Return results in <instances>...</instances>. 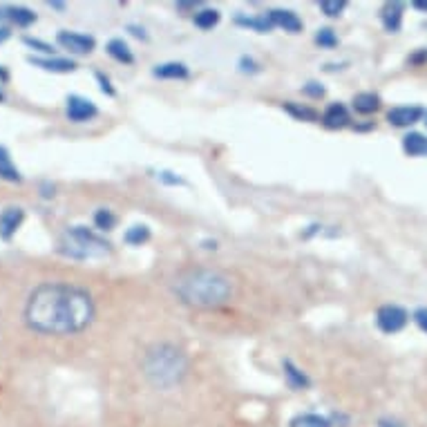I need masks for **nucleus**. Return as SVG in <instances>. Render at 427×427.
<instances>
[{"instance_id": "f257e3e1", "label": "nucleus", "mask_w": 427, "mask_h": 427, "mask_svg": "<svg viewBox=\"0 0 427 427\" xmlns=\"http://www.w3.org/2000/svg\"><path fill=\"white\" fill-rule=\"evenodd\" d=\"M94 300L85 288L48 282L36 286L25 304L27 327L45 335H72L87 329L94 320Z\"/></svg>"}, {"instance_id": "f03ea898", "label": "nucleus", "mask_w": 427, "mask_h": 427, "mask_svg": "<svg viewBox=\"0 0 427 427\" xmlns=\"http://www.w3.org/2000/svg\"><path fill=\"white\" fill-rule=\"evenodd\" d=\"M175 293L181 302L197 309H217L233 298V280L217 269H193L177 276Z\"/></svg>"}, {"instance_id": "7ed1b4c3", "label": "nucleus", "mask_w": 427, "mask_h": 427, "mask_svg": "<svg viewBox=\"0 0 427 427\" xmlns=\"http://www.w3.org/2000/svg\"><path fill=\"white\" fill-rule=\"evenodd\" d=\"M188 358L179 347L161 342L150 347L144 356V374L157 389H173L184 380Z\"/></svg>"}, {"instance_id": "20e7f679", "label": "nucleus", "mask_w": 427, "mask_h": 427, "mask_svg": "<svg viewBox=\"0 0 427 427\" xmlns=\"http://www.w3.org/2000/svg\"><path fill=\"white\" fill-rule=\"evenodd\" d=\"M56 253L67 260L94 262L105 260L112 253V244L87 226H67L56 239Z\"/></svg>"}, {"instance_id": "39448f33", "label": "nucleus", "mask_w": 427, "mask_h": 427, "mask_svg": "<svg viewBox=\"0 0 427 427\" xmlns=\"http://www.w3.org/2000/svg\"><path fill=\"white\" fill-rule=\"evenodd\" d=\"M376 325L385 333L401 331L407 325V311L403 307H396V304H385V307H380L376 313Z\"/></svg>"}, {"instance_id": "423d86ee", "label": "nucleus", "mask_w": 427, "mask_h": 427, "mask_svg": "<svg viewBox=\"0 0 427 427\" xmlns=\"http://www.w3.org/2000/svg\"><path fill=\"white\" fill-rule=\"evenodd\" d=\"M56 43L63 50H67L70 54H76V56L90 54V52L97 48V40L92 36H85V34H79V32H67V29L58 32Z\"/></svg>"}, {"instance_id": "0eeeda50", "label": "nucleus", "mask_w": 427, "mask_h": 427, "mask_svg": "<svg viewBox=\"0 0 427 427\" xmlns=\"http://www.w3.org/2000/svg\"><path fill=\"white\" fill-rule=\"evenodd\" d=\"M65 112H67V119L74 121V124H85V121L94 119L99 114L97 105L92 101L83 99V97H76V94H72L67 99V110Z\"/></svg>"}, {"instance_id": "6e6552de", "label": "nucleus", "mask_w": 427, "mask_h": 427, "mask_svg": "<svg viewBox=\"0 0 427 427\" xmlns=\"http://www.w3.org/2000/svg\"><path fill=\"white\" fill-rule=\"evenodd\" d=\"M23 220H25V210L21 206H7L3 212H0V239L9 242L13 235H16Z\"/></svg>"}, {"instance_id": "1a4fd4ad", "label": "nucleus", "mask_w": 427, "mask_h": 427, "mask_svg": "<svg viewBox=\"0 0 427 427\" xmlns=\"http://www.w3.org/2000/svg\"><path fill=\"white\" fill-rule=\"evenodd\" d=\"M423 117V110L416 105H401V108H391L387 114V121L396 128H409Z\"/></svg>"}, {"instance_id": "9d476101", "label": "nucleus", "mask_w": 427, "mask_h": 427, "mask_svg": "<svg viewBox=\"0 0 427 427\" xmlns=\"http://www.w3.org/2000/svg\"><path fill=\"white\" fill-rule=\"evenodd\" d=\"M269 21L273 23V27H282L284 32H291V34L302 32V21L298 18V13H296V11H288V9H273V11H269Z\"/></svg>"}, {"instance_id": "9b49d317", "label": "nucleus", "mask_w": 427, "mask_h": 427, "mask_svg": "<svg viewBox=\"0 0 427 427\" xmlns=\"http://www.w3.org/2000/svg\"><path fill=\"white\" fill-rule=\"evenodd\" d=\"M29 63L45 70V72H56V74H67V72H74L76 70V63L70 58H38V56H29L27 58Z\"/></svg>"}, {"instance_id": "f8f14e48", "label": "nucleus", "mask_w": 427, "mask_h": 427, "mask_svg": "<svg viewBox=\"0 0 427 427\" xmlns=\"http://www.w3.org/2000/svg\"><path fill=\"white\" fill-rule=\"evenodd\" d=\"M0 18H5V21H9L11 25H16V27H29L32 23H36V13L32 11V9H27V7H5L3 11H0Z\"/></svg>"}, {"instance_id": "ddd939ff", "label": "nucleus", "mask_w": 427, "mask_h": 427, "mask_svg": "<svg viewBox=\"0 0 427 427\" xmlns=\"http://www.w3.org/2000/svg\"><path fill=\"white\" fill-rule=\"evenodd\" d=\"M323 124L331 130H338L349 126V110L342 103H331L323 114Z\"/></svg>"}, {"instance_id": "4468645a", "label": "nucleus", "mask_w": 427, "mask_h": 427, "mask_svg": "<svg viewBox=\"0 0 427 427\" xmlns=\"http://www.w3.org/2000/svg\"><path fill=\"white\" fill-rule=\"evenodd\" d=\"M0 179L9 181V184H21L23 181V175L18 173V168L11 163L9 152L3 146H0Z\"/></svg>"}, {"instance_id": "2eb2a0df", "label": "nucleus", "mask_w": 427, "mask_h": 427, "mask_svg": "<svg viewBox=\"0 0 427 427\" xmlns=\"http://www.w3.org/2000/svg\"><path fill=\"white\" fill-rule=\"evenodd\" d=\"M403 148L409 157H425L427 155V136L421 132H409L403 139Z\"/></svg>"}, {"instance_id": "dca6fc26", "label": "nucleus", "mask_w": 427, "mask_h": 427, "mask_svg": "<svg viewBox=\"0 0 427 427\" xmlns=\"http://www.w3.org/2000/svg\"><path fill=\"white\" fill-rule=\"evenodd\" d=\"M403 21V5L401 3H387L383 7V25L387 32H399Z\"/></svg>"}, {"instance_id": "f3484780", "label": "nucleus", "mask_w": 427, "mask_h": 427, "mask_svg": "<svg viewBox=\"0 0 427 427\" xmlns=\"http://www.w3.org/2000/svg\"><path fill=\"white\" fill-rule=\"evenodd\" d=\"M159 79H188V67L184 63H161L152 70Z\"/></svg>"}, {"instance_id": "a211bd4d", "label": "nucleus", "mask_w": 427, "mask_h": 427, "mask_svg": "<svg viewBox=\"0 0 427 427\" xmlns=\"http://www.w3.org/2000/svg\"><path fill=\"white\" fill-rule=\"evenodd\" d=\"M380 108V99L374 92H360L354 97V110L360 114H372Z\"/></svg>"}, {"instance_id": "6ab92c4d", "label": "nucleus", "mask_w": 427, "mask_h": 427, "mask_svg": "<svg viewBox=\"0 0 427 427\" xmlns=\"http://www.w3.org/2000/svg\"><path fill=\"white\" fill-rule=\"evenodd\" d=\"M284 376H286V380H288V385L291 387H296V389H304V387H309V378L304 376L296 364L291 362V360H284Z\"/></svg>"}, {"instance_id": "aec40b11", "label": "nucleus", "mask_w": 427, "mask_h": 427, "mask_svg": "<svg viewBox=\"0 0 427 427\" xmlns=\"http://www.w3.org/2000/svg\"><path fill=\"white\" fill-rule=\"evenodd\" d=\"M108 54L114 60H119V63H132V60H134V56H132V52L128 48V43H124L121 38H112L108 43Z\"/></svg>"}, {"instance_id": "412c9836", "label": "nucleus", "mask_w": 427, "mask_h": 427, "mask_svg": "<svg viewBox=\"0 0 427 427\" xmlns=\"http://www.w3.org/2000/svg\"><path fill=\"white\" fill-rule=\"evenodd\" d=\"M288 427H331V423L329 418L320 414H298L296 418H291V425Z\"/></svg>"}, {"instance_id": "4be33fe9", "label": "nucleus", "mask_w": 427, "mask_h": 427, "mask_svg": "<svg viewBox=\"0 0 427 427\" xmlns=\"http://www.w3.org/2000/svg\"><path fill=\"white\" fill-rule=\"evenodd\" d=\"M128 244H132V247H141V244H146L150 239V228L146 224H136L132 228H128V233L124 237Z\"/></svg>"}, {"instance_id": "5701e85b", "label": "nucleus", "mask_w": 427, "mask_h": 427, "mask_svg": "<svg viewBox=\"0 0 427 427\" xmlns=\"http://www.w3.org/2000/svg\"><path fill=\"white\" fill-rule=\"evenodd\" d=\"M220 23V11L217 9H202L195 13V25L200 29H212Z\"/></svg>"}, {"instance_id": "b1692460", "label": "nucleus", "mask_w": 427, "mask_h": 427, "mask_svg": "<svg viewBox=\"0 0 427 427\" xmlns=\"http://www.w3.org/2000/svg\"><path fill=\"white\" fill-rule=\"evenodd\" d=\"M94 224H97L99 231H112V228L117 226V215L110 208H99L94 212Z\"/></svg>"}, {"instance_id": "393cba45", "label": "nucleus", "mask_w": 427, "mask_h": 427, "mask_svg": "<svg viewBox=\"0 0 427 427\" xmlns=\"http://www.w3.org/2000/svg\"><path fill=\"white\" fill-rule=\"evenodd\" d=\"M284 108L291 112L293 117H298V119H302V121H315L318 119V112L315 110H311V108H300V105H296V103H286Z\"/></svg>"}, {"instance_id": "a878e982", "label": "nucleus", "mask_w": 427, "mask_h": 427, "mask_svg": "<svg viewBox=\"0 0 427 427\" xmlns=\"http://www.w3.org/2000/svg\"><path fill=\"white\" fill-rule=\"evenodd\" d=\"M315 43L320 45V48H335V45H338V38H335L333 29L325 27L315 34Z\"/></svg>"}, {"instance_id": "bb28decb", "label": "nucleus", "mask_w": 427, "mask_h": 427, "mask_svg": "<svg viewBox=\"0 0 427 427\" xmlns=\"http://www.w3.org/2000/svg\"><path fill=\"white\" fill-rule=\"evenodd\" d=\"M345 0H323V3H320V9H323L327 16H338V13L345 9Z\"/></svg>"}, {"instance_id": "cd10ccee", "label": "nucleus", "mask_w": 427, "mask_h": 427, "mask_svg": "<svg viewBox=\"0 0 427 427\" xmlns=\"http://www.w3.org/2000/svg\"><path fill=\"white\" fill-rule=\"evenodd\" d=\"M25 45H29V48H38V52H43V54H52L54 50H52V45H48V43H40V40H36V38H25Z\"/></svg>"}, {"instance_id": "c85d7f7f", "label": "nucleus", "mask_w": 427, "mask_h": 427, "mask_svg": "<svg viewBox=\"0 0 427 427\" xmlns=\"http://www.w3.org/2000/svg\"><path fill=\"white\" fill-rule=\"evenodd\" d=\"M304 94H309V97H323L325 94V87L320 85V83H307L304 85Z\"/></svg>"}, {"instance_id": "c756f323", "label": "nucleus", "mask_w": 427, "mask_h": 427, "mask_svg": "<svg viewBox=\"0 0 427 427\" xmlns=\"http://www.w3.org/2000/svg\"><path fill=\"white\" fill-rule=\"evenodd\" d=\"M414 320H416V325H418L423 331H427V307L418 309V311L414 313Z\"/></svg>"}, {"instance_id": "7c9ffc66", "label": "nucleus", "mask_w": 427, "mask_h": 427, "mask_svg": "<svg viewBox=\"0 0 427 427\" xmlns=\"http://www.w3.org/2000/svg\"><path fill=\"white\" fill-rule=\"evenodd\" d=\"M97 79H99V83H101V90H103V92L112 97V94H114V90H112V85H110V79H108V76H103V74L99 72V74H97Z\"/></svg>"}, {"instance_id": "2f4dec72", "label": "nucleus", "mask_w": 427, "mask_h": 427, "mask_svg": "<svg viewBox=\"0 0 427 427\" xmlns=\"http://www.w3.org/2000/svg\"><path fill=\"white\" fill-rule=\"evenodd\" d=\"M159 179L161 181H166V184H184L177 175H173V173H159Z\"/></svg>"}, {"instance_id": "473e14b6", "label": "nucleus", "mask_w": 427, "mask_h": 427, "mask_svg": "<svg viewBox=\"0 0 427 427\" xmlns=\"http://www.w3.org/2000/svg\"><path fill=\"white\" fill-rule=\"evenodd\" d=\"M9 38V29L7 27H0V43Z\"/></svg>"}, {"instance_id": "72a5a7b5", "label": "nucleus", "mask_w": 427, "mask_h": 427, "mask_svg": "<svg viewBox=\"0 0 427 427\" xmlns=\"http://www.w3.org/2000/svg\"><path fill=\"white\" fill-rule=\"evenodd\" d=\"M414 7H416V9H421V11H427V0H416Z\"/></svg>"}, {"instance_id": "f704fd0d", "label": "nucleus", "mask_w": 427, "mask_h": 427, "mask_svg": "<svg viewBox=\"0 0 427 427\" xmlns=\"http://www.w3.org/2000/svg\"><path fill=\"white\" fill-rule=\"evenodd\" d=\"M50 7H54V9H65L63 3H50Z\"/></svg>"}, {"instance_id": "c9c22d12", "label": "nucleus", "mask_w": 427, "mask_h": 427, "mask_svg": "<svg viewBox=\"0 0 427 427\" xmlns=\"http://www.w3.org/2000/svg\"><path fill=\"white\" fill-rule=\"evenodd\" d=\"M383 427H401L399 423H383Z\"/></svg>"}, {"instance_id": "e433bc0d", "label": "nucleus", "mask_w": 427, "mask_h": 427, "mask_svg": "<svg viewBox=\"0 0 427 427\" xmlns=\"http://www.w3.org/2000/svg\"><path fill=\"white\" fill-rule=\"evenodd\" d=\"M3 99H5V97H3V92H0V101H3Z\"/></svg>"}, {"instance_id": "4c0bfd02", "label": "nucleus", "mask_w": 427, "mask_h": 427, "mask_svg": "<svg viewBox=\"0 0 427 427\" xmlns=\"http://www.w3.org/2000/svg\"><path fill=\"white\" fill-rule=\"evenodd\" d=\"M425 126H427V112H425Z\"/></svg>"}]
</instances>
